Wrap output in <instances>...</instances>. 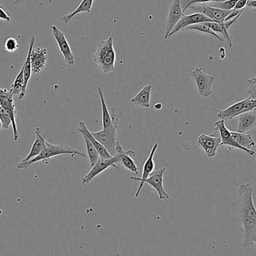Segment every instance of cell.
I'll use <instances>...</instances> for the list:
<instances>
[{
  "instance_id": "33",
  "label": "cell",
  "mask_w": 256,
  "mask_h": 256,
  "mask_svg": "<svg viewBox=\"0 0 256 256\" xmlns=\"http://www.w3.org/2000/svg\"><path fill=\"white\" fill-rule=\"evenodd\" d=\"M248 84H249V88H248V94L249 98L251 99L256 100V80H248Z\"/></svg>"
},
{
  "instance_id": "11",
  "label": "cell",
  "mask_w": 256,
  "mask_h": 256,
  "mask_svg": "<svg viewBox=\"0 0 256 256\" xmlns=\"http://www.w3.org/2000/svg\"><path fill=\"white\" fill-rule=\"evenodd\" d=\"M189 9L194 10L195 13H202L218 24H224L226 19L230 16L233 10H224L206 4H198L192 6Z\"/></svg>"
},
{
  "instance_id": "3",
  "label": "cell",
  "mask_w": 256,
  "mask_h": 256,
  "mask_svg": "<svg viewBox=\"0 0 256 256\" xmlns=\"http://www.w3.org/2000/svg\"><path fill=\"white\" fill-rule=\"evenodd\" d=\"M116 54L114 49V37L110 36L99 42L93 61L104 74H110L116 70Z\"/></svg>"
},
{
  "instance_id": "30",
  "label": "cell",
  "mask_w": 256,
  "mask_h": 256,
  "mask_svg": "<svg viewBox=\"0 0 256 256\" xmlns=\"http://www.w3.org/2000/svg\"><path fill=\"white\" fill-rule=\"evenodd\" d=\"M225 1H228V0H180V4H182V10L185 13L190 8L196 4H206L208 2H222Z\"/></svg>"
},
{
  "instance_id": "22",
  "label": "cell",
  "mask_w": 256,
  "mask_h": 256,
  "mask_svg": "<svg viewBox=\"0 0 256 256\" xmlns=\"http://www.w3.org/2000/svg\"><path fill=\"white\" fill-rule=\"evenodd\" d=\"M78 130L79 131L82 135H85L86 136L88 137V140L91 141L93 146L96 148V150L98 152L100 158H104V159H109V158H112V156L110 154L108 150L105 148L104 146H102V144H100V143L93 136L91 131L88 130V128H87L84 122H80L79 123V127L78 128Z\"/></svg>"
},
{
  "instance_id": "38",
  "label": "cell",
  "mask_w": 256,
  "mask_h": 256,
  "mask_svg": "<svg viewBox=\"0 0 256 256\" xmlns=\"http://www.w3.org/2000/svg\"><path fill=\"white\" fill-rule=\"evenodd\" d=\"M0 8H2L6 9V8H4V7H3V6H2L1 3H0Z\"/></svg>"
},
{
  "instance_id": "24",
  "label": "cell",
  "mask_w": 256,
  "mask_h": 256,
  "mask_svg": "<svg viewBox=\"0 0 256 256\" xmlns=\"http://www.w3.org/2000/svg\"><path fill=\"white\" fill-rule=\"evenodd\" d=\"M98 92L100 98V104H102V126L104 129H106L111 126L112 122V117L106 105V100H105L104 92L102 87H98Z\"/></svg>"
},
{
  "instance_id": "8",
  "label": "cell",
  "mask_w": 256,
  "mask_h": 256,
  "mask_svg": "<svg viewBox=\"0 0 256 256\" xmlns=\"http://www.w3.org/2000/svg\"><path fill=\"white\" fill-rule=\"evenodd\" d=\"M214 130L218 131L220 136L221 146H226L230 152L234 149H238V150H243L250 156H254L255 154V152L254 150L242 147L236 142L232 135L231 131L228 130V128L226 126L225 120H220L219 121L216 122L214 124Z\"/></svg>"
},
{
  "instance_id": "18",
  "label": "cell",
  "mask_w": 256,
  "mask_h": 256,
  "mask_svg": "<svg viewBox=\"0 0 256 256\" xmlns=\"http://www.w3.org/2000/svg\"><path fill=\"white\" fill-rule=\"evenodd\" d=\"M116 154L120 156L121 164L130 172L134 173L136 176H138V167L134 158H135L136 153L134 150H124L120 142L116 144Z\"/></svg>"
},
{
  "instance_id": "13",
  "label": "cell",
  "mask_w": 256,
  "mask_h": 256,
  "mask_svg": "<svg viewBox=\"0 0 256 256\" xmlns=\"http://www.w3.org/2000/svg\"><path fill=\"white\" fill-rule=\"evenodd\" d=\"M166 168L165 167L155 170L149 177L144 180V184L150 185L158 192V196L160 200H170V196L167 194L164 186V174Z\"/></svg>"
},
{
  "instance_id": "12",
  "label": "cell",
  "mask_w": 256,
  "mask_h": 256,
  "mask_svg": "<svg viewBox=\"0 0 256 256\" xmlns=\"http://www.w3.org/2000/svg\"><path fill=\"white\" fill-rule=\"evenodd\" d=\"M158 148V143L155 142L154 144L153 147H152V150H150L148 158L144 161L141 177H134V176L130 177V180L140 182V185H138V189H137L136 192L135 194V198H138V196H140L142 189L143 186H144V180L154 171L155 164L154 161V156L155 152H156Z\"/></svg>"
},
{
  "instance_id": "29",
  "label": "cell",
  "mask_w": 256,
  "mask_h": 256,
  "mask_svg": "<svg viewBox=\"0 0 256 256\" xmlns=\"http://www.w3.org/2000/svg\"><path fill=\"white\" fill-rule=\"evenodd\" d=\"M24 84V69L21 68L20 72L16 75L14 81L12 84L10 86V91L12 92L14 96H18L22 92V87Z\"/></svg>"
},
{
  "instance_id": "1",
  "label": "cell",
  "mask_w": 256,
  "mask_h": 256,
  "mask_svg": "<svg viewBox=\"0 0 256 256\" xmlns=\"http://www.w3.org/2000/svg\"><path fill=\"white\" fill-rule=\"evenodd\" d=\"M252 191V184H240L238 188L237 200L233 202L236 216L243 228V248L252 246V237L256 234V208Z\"/></svg>"
},
{
  "instance_id": "7",
  "label": "cell",
  "mask_w": 256,
  "mask_h": 256,
  "mask_svg": "<svg viewBox=\"0 0 256 256\" xmlns=\"http://www.w3.org/2000/svg\"><path fill=\"white\" fill-rule=\"evenodd\" d=\"M0 106H2L10 116L12 130H13L14 140L18 141L20 134L16 122V108H15L14 100V94L7 88L1 86H0Z\"/></svg>"
},
{
  "instance_id": "28",
  "label": "cell",
  "mask_w": 256,
  "mask_h": 256,
  "mask_svg": "<svg viewBox=\"0 0 256 256\" xmlns=\"http://www.w3.org/2000/svg\"><path fill=\"white\" fill-rule=\"evenodd\" d=\"M185 30H192V31L206 33V34H209V36H212V37L216 38L220 42H224V39L222 38L220 36H219L218 33L214 32L212 28H209L204 22H203V24H195V25L190 26L186 27L184 31H185Z\"/></svg>"
},
{
  "instance_id": "40",
  "label": "cell",
  "mask_w": 256,
  "mask_h": 256,
  "mask_svg": "<svg viewBox=\"0 0 256 256\" xmlns=\"http://www.w3.org/2000/svg\"><path fill=\"white\" fill-rule=\"evenodd\" d=\"M1 128H2V124H1V122H0V130H1Z\"/></svg>"
},
{
  "instance_id": "41",
  "label": "cell",
  "mask_w": 256,
  "mask_h": 256,
  "mask_svg": "<svg viewBox=\"0 0 256 256\" xmlns=\"http://www.w3.org/2000/svg\"><path fill=\"white\" fill-rule=\"evenodd\" d=\"M255 110L256 111V109Z\"/></svg>"
},
{
  "instance_id": "21",
  "label": "cell",
  "mask_w": 256,
  "mask_h": 256,
  "mask_svg": "<svg viewBox=\"0 0 256 256\" xmlns=\"http://www.w3.org/2000/svg\"><path fill=\"white\" fill-rule=\"evenodd\" d=\"M256 126V111L252 110L239 116L236 132H246Z\"/></svg>"
},
{
  "instance_id": "23",
  "label": "cell",
  "mask_w": 256,
  "mask_h": 256,
  "mask_svg": "<svg viewBox=\"0 0 256 256\" xmlns=\"http://www.w3.org/2000/svg\"><path fill=\"white\" fill-rule=\"evenodd\" d=\"M152 86L150 84L143 87L136 96L131 98L130 102L136 106L149 109L150 108V94Z\"/></svg>"
},
{
  "instance_id": "5",
  "label": "cell",
  "mask_w": 256,
  "mask_h": 256,
  "mask_svg": "<svg viewBox=\"0 0 256 256\" xmlns=\"http://www.w3.org/2000/svg\"><path fill=\"white\" fill-rule=\"evenodd\" d=\"M120 164H121V161H120V156L118 154L109 159H104V158H100L98 161L93 166L91 170L81 178V182L84 186H87L91 183L93 179L96 178L98 176L108 170L109 167L112 166L116 170H120V167L118 165Z\"/></svg>"
},
{
  "instance_id": "16",
  "label": "cell",
  "mask_w": 256,
  "mask_h": 256,
  "mask_svg": "<svg viewBox=\"0 0 256 256\" xmlns=\"http://www.w3.org/2000/svg\"><path fill=\"white\" fill-rule=\"evenodd\" d=\"M184 16V12L182 10L180 0H173L168 9V16H167L166 24L165 36L164 38L167 39L168 34L172 31L180 18Z\"/></svg>"
},
{
  "instance_id": "6",
  "label": "cell",
  "mask_w": 256,
  "mask_h": 256,
  "mask_svg": "<svg viewBox=\"0 0 256 256\" xmlns=\"http://www.w3.org/2000/svg\"><path fill=\"white\" fill-rule=\"evenodd\" d=\"M256 109V100L248 98L237 102L234 104L227 108L224 110L218 112V117L220 120H230L239 116L242 114L250 111L255 110Z\"/></svg>"
},
{
  "instance_id": "27",
  "label": "cell",
  "mask_w": 256,
  "mask_h": 256,
  "mask_svg": "<svg viewBox=\"0 0 256 256\" xmlns=\"http://www.w3.org/2000/svg\"><path fill=\"white\" fill-rule=\"evenodd\" d=\"M82 137H84L86 148L87 156L88 158L90 166L92 167L98 161L100 156L92 143L88 140V137L86 136L85 135H82Z\"/></svg>"
},
{
  "instance_id": "32",
  "label": "cell",
  "mask_w": 256,
  "mask_h": 256,
  "mask_svg": "<svg viewBox=\"0 0 256 256\" xmlns=\"http://www.w3.org/2000/svg\"><path fill=\"white\" fill-rule=\"evenodd\" d=\"M0 122H1L2 128L4 129H8L12 126L10 116L2 106H0Z\"/></svg>"
},
{
  "instance_id": "14",
  "label": "cell",
  "mask_w": 256,
  "mask_h": 256,
  "mask_svg": "<svg viewBox=\"0 0 256 256\" xmlns=\"http://www.w3.org/2000/svg\"><path fill=\"white\" fill-rule=\"evenodd\" d=\"M209 22H213V20L202 13H194L189 15H184L180 18V20L176 24L172 31L168 34V38L178 32L184 31L186 27L190 26Z\"/></svg>"
},
{
  "instance_id": "37",
  "label": "cell",
  "mask_w": 256,
  "mask_h": 256,
  "mask_svg": "<svg viewBox=\"0 0 256 256\" xmlns=\"http://www.w3.org/2000/svg\"><path fill=\"white\" fill-rule=\"evenodd\" d=\"M252 242L256 244V234L252 237Z\"/></svg>"
},
{
  "instance_id": "31",
  "label": "cell",
  "mask_w": 256,
  "mask_h": 256,
  "mask_svg": "<svg viewBox=\"0 0 256 256\" xmlns=\"http://www.w3.org/2000/svg\"><path fill=\"white\" fill-rule=\"evenodd\" d=\"M19 44L14 38H9L4 44V50L8 52H14L19 49Z\"/></svg>"
},
{
  "instance_id": "34",
  "label": "cell",
  "mask_w": 256,
  "mask_h": 256,
  "mask_svg": "<svg viewBox=\"0 0 256 256\" xmlns=\"http://www.w3.org/2000/svg\"><path fill=\"white\" fill-rule=\"evenodd\" d=\"M0 19L9 22V21L12 20V18L10 16V13H9L8 12H7L6 9L0 8Z\"/></svg>"
},
{
  "instance_id": "26",
  "label": "cell",
  "mask_w": 256,
  "mask_h": 256,
  "mask_svg": "<svg viewBox=\"0 0 256 256\" xmlns=\"http://www.w3.org/2000/svg\"><path fill=\"white\" fill-rule=\"evenodd\" d=\"M231 132L236 142L242 147L246 148L248 149H251L255 147V142L250 134L236 132V131H231Z\"/></svg>"
},
{
  "instance_id": "17",
  "label": "cell",
  "mask_w": 256,
  "mask_h": 256,
  "mask_svg": "<svg viewBox=\"0 0 256 256\" xmlns=\"http://www.w3.org/2000/svg\"><path fill=\"white\" fill-rule=\"evenodd\" d=\"M49 58V52L45 48L38 46L33 48L30 56L32 72L33 74H40L44 69Z\"/></svg>"
},
{
  "instance_id": "25",
  "label": "cell",
  "mask_w": 256,
  "mask_h": 256,
  "mask_svg": "<svg viewBox=\"0 0 256 256\" xmlns=\"http://www.w3.org/2000/svg\"><path fill=\"white\" fill-rule=\"evenodd\" d=\"M93 2H94V0H82L80 4H79V6H78L74 12L68 14L64 15V16H63L62 22H64V24H68V22H70L76 14L82 13V12L90 14V12H91L92 8Z\"/></svg>"
},
{
  "instance_id": "9",
  "label": "cell",
  "mask_w": 256,
  "mask_h": 256,
  "mask_svg": "<svg viewBox=\"0 0 256 256\" xmlns=\"http://www.w3.org/2000/svg\"><path fill=\"white\" fill-rule=\"evenodd\" d=\"M196 84L198 94L201 97L208 98L212 94V86L215 81V76L208 74L201 68H196L190 73Z\"/></svg>"
},
{
  "instance_id": "10",
  "label": "cell",
  "mask_w": 256,
  "mask_h": 256,
  "mask_svg": "<svg viewBox=\"0 0 256 256\" xmlns=\"http://www.w3.org/2000/svg\"><path fill=\"white\" fill-rule=\"evenodd\" d=\"M51 30H52V36L56 42L58 49L64 58L66 64L68 66H73L74 64V56L64 32L56 26H52Z\"/></svg>"
},
{
  "instance_id": "4",
  "label": "cell",
  "mask_w": 256,
  "mask_h": 256,
  "mask_svg": "<svg viewBox=\"0 0 256 256\" xmlns=\"http://www.w3.org/2000/svg\"><path fill=\"white\" fill-rule=\"evenodd\" d=\"M112 122L111 126L106 129L97 132H92L93 136L104 146L105 148L109 152L111 156L116 154L117 129L120 124V116L117 114L116 110L112 108Z\"/></svg>"
},
{
  "instance_id": "19",
  "label": "cell",
  "mask_w": 256,
  "mask_h": 256,
  "mask_svg": "<svg viewBox=\"0 0 256 256\" xmlns=\"http://www.w3.org/2000/svg\"><path fill=\"white\" fill-rule=\"evenodd\" d=\"M34 43H36V36H32L30 42V48H28V52L27 54L25 62L22 66V69H24V84L22 87V92L18 96L19 100H22L25 98L26 93L27 86H28V81L31 78L32 73V66L31 61H30V56H31V52L34 48Z\"/></svg>"
},
{
  "instance_id": "36",
  "label": "cell",
  "mask_w": 256,
  "mask_h": 256,
  "mask_svg": "<svg viewBox=\"0 0 256 256\" xmlns=\"http://www.w3.org/2000/svg\"><path fill=\"white\" fill-rule=\"evenodd\" d=\"M24 3V0H14V4H16V6H18V4H22Z\"/></svg>"
},
{
  "instance_id": "2",
  "label": "cell",
  "mask_w": 256,
  "mask_h": 256,
  "mask_svg": "<svg viewBox=\"0 0 256 256\" xmlns=\"http://www.w3.org/2000/svg\"><path fill=\"white\" fill-rule=\"evenodd\" d=\"M60 155H70L72 156H79L81 158H87V154L78 149L69 147L68 146H64V144H54L46 142V148L38 156L27 161V162H20L16 166V168L26 170L37 162H42L43 164L48 165L50 158L60 156Z\"/></svg>"
},
{
  "instance_id": "20",
  "label": "cell",
  "mask_w": 256,
  "mask_h": 256,
  "mask_svg": "<svg viewBox=\"0 0 256 256\" xmlns=\"http://www.w3.org/2000/svg\"><path fill=\"white\" fill-rule=\"evenodd\" d=\"M34 134H36V138L34 143H33L32 146L31 150L28 152V155H27L21 162H27V161L36 158V156H38V155L44 150L45 148H46V141L45 140L44 135L42 134L40 128H36V130H34Z\"/></svg>"
},
{
  "instance_id": "15",
  "label": "cell",
  "mask_w": 256,
  "mask_h": 256,
  "mask_svg": "<svg viewBox=\"0 0 256 256\" xmlns=\"http://www.w3.org/2000/svg\"><path fill=\"white\" fill-rule=\"evenodd\" d=\"M197 144L206 152L208 158H213L216 156L218 148L221 146V138L214 134L212 135L202 134L197 138Z\"/></svg>"
},
{
  "instance_id": "39",
  "label": "cell",
  "mask_w": 256,
  "mask_h": 256,
  "mask_svg": "<svg viewBox=\"0 0 256 256\" xmlns=\"http://www.w3.org/2000/svg\"><path fill=\"white\" fill-rule=\"evenodd\" d=\"M2 214V209H0V215H1Z\"/></svg>"
},
{
  "instance_id": "35",
  "label": "cell",
  "mask_w": 256,
  "mask_h": 256,
  "mask_svg": "<svg viewBox=\"0 0 256 256\" xmlns=\"http://www.w3.org/2000/svg\"><path fill=\"white\" fill-rule=\"evenodd\" d=\"M248 7L254 8L256 9V0H248Z\"/></svg>"
}]
</instances>
